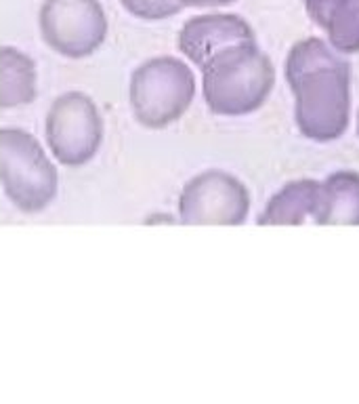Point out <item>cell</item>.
I'll return each mask as SVG.
<instances>
[{"label":"cell","mask_w":359,"mask_h":404,"mask_svg":"<svg viewBox=\"0 0 359 404\" xmlns=\"http://www.w3.org/2000/svg\"><path fill=\"white\" fill-rule=\"evenodd\" d=\"M288 81L299 99V124L317 140L338 137L347 126L349 65L317 38L303 40L288 57Z\"/></svg>","instance_id":"cell-1"},{"label":"cell","mask_w":359,"mask_h":404,"mask_svg":"<svg viewBox=\"0 0 359 404\" xmlns=\"http://www.w3.org/2000/svg\"><path fill=\"white\" fill-rule=\"evenodd\" d=\"M271 81V63L254 42L225 47L202 65L206 106L219 116H242L256 110Z\"/></svg>","instance_id":"cell-2"},{"label":"cell","mask_w":359,"mask_h":404,"mask_svg":"<svg viewBox=\"0 0 359 404\" xmlns=\"http://www.w3.org/2000/svg\"><path fill=\"white\" fill-rule=\"evenodd\" d=\"M0 183L11 205L26 215L42 213L57 198L59 173L30 131L0 128Z\"/></svg>","instance_id":"cell-3"},{"label":"cell","mask_w":359,"mask_h":404,"mask_svg":"<svg viewBox=\"0 0 359 404\" xmlns=\"http://www.w3.org/2000/svg\"><path fill=\"white\" fill-rule=\"evenodd\" d=\"M193 95L195 78L191 67L173 55L146 59L130 74V112L146 128H166L183 118Z\"/></svg>","instance_id":"cell-4"},{"label":"cell","mask_w":359,"mask_h":404,"mask_svg":"<svg viewBox=\"0 0 359 404\" xmlns=\"http://www.w3.org/2000/svg\"><path fill=\"white\" fill-rule=\"evenodd\" d=\"M103 118L97 103L82 91L59 95L44 120V140L53 158L67 167L89 165L103 144Z\"/></svg>","instance_id":"cell-5"},{"label":"cell","mask_w":359,"mask_h":404,"mask_svg":"<svg viewBox=\"0 0 359 404\" xmlns=\"http://www.w3.org/2000/svg\"><path fill=\"white\" fill-rule=\"evenodd\" d=\"M38 28L44 44L67 59L91 57L107 38V17L99 0H44Z\"/></svg>","instance_id":"cell-6"},{"label":"cell","mask_w":359,"mask_h":404,"mask_svg":"<svg viewBox=\"0 0 359 404\" xmlns=\"http://www.w3.org/2000/svg\"><path fill=\"white\" fill-rule=\"evenodd\" d=\"M248 215V192L223 171H206L185 183L179 196V219L187 226H234Z\"/></svg>","instance_id":"cell-7"},{"label":"cell","mask_w":359,"mask_h":404,"mask_svg":"<svg viewBox=\"0 0 359 404\" xmlns=\"http://www.w3.org/2000/svg\"><path fill=\"white\" fill-rule=\"evenodd\" d=\"M240 42H254V34L242 17L229 13L189 17L177 38L179 51L200 70L214 53Z\"/></svg>","instance_id":"cell-8"},{"label":"cell","mask_w":359,"mask_h":404,"mask_svg":"<svg viewBox=\"0 0 359 404\" xmlns=\"http://www.w3.org/2000/svg\"><path fill=\"white\" fill-rule=\"evenodd\" d=\"M38 72L34 59L17 47L0 49V108L28 106L38 95Z\"/></svg>","instance_id":"cell-9"},{"label":"cell","mask_w":359,"mask_h":404,"mask_svg":"<svg viewBox=\"0 0 359 404\" xmlns=\"http://www.w3.org/2000/svg\"><path fill=\"white\" fill-rule=\"evenodd\" d=\"M305 7L336 51H359V0H305Z\"/></svg>","instance_id":"cell-10"},{"label":"cell","mask_w":359,"mask_h":404,"mask_svg":"<svg viewBox=\"0 0 359 404\" xmlns=\"http://www.w3.org/2000/svg\"><path fill=\"white\" fill-rule=\"evenodd\" d=\"M317 219L322 224H359V177L334 175L319 190Z\"/></svg>","instance_id":"cell-11"},{"label":"cell","mask_w":359,"mask_h":404,"mask_svg":"<svg viewBox=\"0 0 359 404\" xmlns=\"http://www.w3.org/2000/svg\"><path fill=\"white\" fill-rule=\"evenodd\" d=\"M319 190L317 183H292L286 187L267 209L263 221L265 224H295L305 215L315 213L319 207Z\"/></svg>","instance_id":"cell-12"},{"label":"cell","mask_w":359,"mask_h":404,"mask_svg":"<svg viewBox=\"0 0 359 404\" xmlns=\"http://www.w3.org/2000/svg\"><path fill=\"white\" fill-rule=\"evenodd\" d=\"M120 5L132 17L143 22H162L185 9L181 0H120Z\"/></svg>","instance_id":"cell-13"},{"label":"cell","mask_w":359,"mask_h":404,"mask_svg":"<svg viewBox=\"0 0 359 404\" xmlns=\"http://www.w3.org/2000/svg\"><path fill=\"white\" fill-rule=\"evenodd\" d=\"M236 0H181L183 7H195V9H204V7H225L231 5Z\"/></svg>","instance_id":"cell-14"}]
</instances>
